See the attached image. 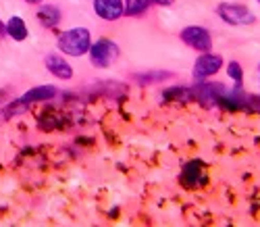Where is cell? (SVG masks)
<instances>
[{
	"label": "cell",
	"mask_w": 260,
	"mask_h": 227,
	"mask_svg": "<svg viewBox=\"0 0 260 227\" xmlns=\"http://www.w3.org/2000/svg\"><path fill=\"white\" fill-rule=\"evenodd\" d=\"M58 50L62 54H69V56H83L88 54L90 46H92V38H90V30L85 27H73L62 32L58 38Z\"/></svg>",
	"instance_id": "6da1fadb"
},
{
	"label": "cell",
	"mask_w": 260,
	"mask_h": 227,
	"mask_svg": "<svg viewBox=\"0 0 260 227\" xmlns=\"http://www.w3.org/2000/svg\"><path fill=\"white\" fill-rule=\"evenodd\" d=\"M90 61L94 67H100V69H104V67H111L113 63H117L119 59V46L113 42V40H96V44H92L90 50Z\"/></svg>",
	"instance_id": "7a4b0ae2"
},
{
	"label": "cell",
	"mask_w": 260,
	"mask_h": 227,
	"mask_svg": "<svg viewBox=\"0 0 260 227\" xmlns=\"http://www.w3.org/2000/svg\"><path fill=\"white\" fill-rule=\"evenodd\" d=\"M216 13H219V17L225 21V23H229V25H252L254 19H256L248 7H244V5H231V3L219 5Z\"/></svg>",
	"instance_id": "3957f363"
},
{
	"label": "cell",
	"mask_w": 260,
	"mask_h": 227,
	"mask_svg": "<svg viewBox=\"0 0 260 227\" xmlns=\"http://www.w3.org/2000/svg\"><path fill=\"white\" fill-rule=\"evenodd\" d=\"M181 40L183 44H187L189 48L198 50V52H208L212 48V38L210 32L200 27V25H189L181 32Z\"/></svg>",
	"instance_id": "277c9868"
},
{
	"label": "cell",
	"mask_w": 260,
	"mask_h": 227,
	"mask_svg": "<svg viewBox=\"0 0 260 227\" xmlns=\"http://www.w3.org/2000/svg\"><path fill=\"white\" fill-rule=\"evenodd\" d=\"M223 67V59L219 54H212L210 50L208 52H202L196 63H193V77L196 79H206V77H212L216 71Z\"/></svg>",
	"instance_id": "5b68a950"
},
{
	"label": "cell",
	"mask_w": 260,
	"mask_h": 227,
	"mask_svg": "<svg viewBox=\"0 0 260 227\" xmlns=\"http://www.w3.org/2000/svg\"><path fill=\"white\" fill-rule=\"evenodd\" d=\"M225 94L223 83H198L196 88H191V96L204 106H214L219 104L221 96Z\"/></svg>",
	"instance_id": "8992f818"
},
{
	"label": "cell",
	"mask_w": 260,
	"mask_h": 227,
	"mask_svg": "<svg viewBox=\"0 0 260 227\" xmlns=\"http://www.w3.org/2000/svg\"><path fill=\"white\" fill-rule=\"evenodd\" d=\"M181 181L185 188H200L206 184V173H204V165L200 161H191L183 167L181 171Z\"/></svg>",
	"instance_id": "52a82bcc"
},
{
	"label": "cell",
	"mask_w": 260,
	"mask_h": 227,
	"mask_svg": "<svg viewBox=\"0 0 260 227\" xmlns=\"http://www.w3.org/2000/svg\"><path fill=\"white\" fill-rule=\"evenodd\" d=\"M44 65H46V69L54 75V77H58V79H71L73 77V67L64 61V56L62 54H58V52H52V54H48L46 59H44Z\"/></svg>",
	"instance_id": "ba28073f"
},
{
	"label": "cell",
	"mask_w": 260,
	"mask_h": 227,
	"mask_svg": "<svg viewBox=\"0 0 260 227\" xmlns=\"http://www.w3.org/2000/svg\"><path fill=\"white\" fill-rule=\"evenodd\" d=\"M94 11L104 21H117L123 15V0H94Z\"/></svg>",
	"instance_id": "9c48e42d"
},
{
	"label": "cell",
	"mask_w": 260,
	"mask_h": 227,
	"mask_svg": "<svg viewBox=\"0 0 260 227\" xmlns=\"http://www.w3.org/2000/svg\"><path fill=\"white\" fill-rule=\"evenodd\" d=\"M56 94H58V90H56L54 86H36V88H31V90H27V92L21 96L19 100L25 102V104L29 106V104H34V102H48V100H52Z\"/></svg>",
	"instance_id": "30bf717a"
},
{
	"label": "cell",
	"mask_w": 260,
	"mask_h": 227,
	"mask_svg": "<svg viewBox=\"0 0 260 227\" xmlns=\"http://www.w3.org/2000/svg\"><path fill=\"white\" fill-rule=\"evenodd\" d=\"M5 30H7V36H11L15 42H23L25 38H27V25H25V21L21 19L19 15H15V17H11L9 21H7V25H5Z\"/></svg>",
	"instance_id": "8fae6325"
},
{
	"label": "cell",
	"mask_w": 260,
	"mask_h": 227,
	"mask_svg": "<svg viewBox=\"0 0 260 227\" xmlns=\"http://www.w3.org/2000/svg\"><path fill=\"white\" fill-rule=\"evenodd\" d=\"M38 19H40V23L44 27H56L60 23L62 15H60V11L56 7L44 5V7H40V11H38Z\"/></svg>",
	"instance_id": "7c38bea8"
},
{
	"label": "cell",
	"mask_w": 260,
	"mask_h": 227,
	"mask_svg": "<svg viewBox=\"0 0 260 227\" xmlns=\"http://www.w3.org/2000/svg\"><path fill=\"white\" fill-rule=\"evenodd\" d=\"M152 5L150 0H125L123 3V15L127 17H140L148 11V7Z\"/></svg>",
	"instance_id": "4fadbf2b"
},
{
	"label": "cell",
	"mask_w": 260,
	"mask_h": 227,
	"mask_svg": "<svg viewBox=\"0 0 260 227\" xmlns=\"http://www.w3.org/2000/svg\"><path fill=\"white\" fill-rule=\"evenodd\" d=\"M173 73H167V71H148V73H140L136 75V81L140 86H150V83H156V81H165V79H171Z\"/></svg>",
	"instance_id": "5bb4252c"
},
{
	"label": "cell",
	"mask_w": 260,
	"mask_h": 227,
	"mask_svg": "<svg viewBox=\"0 0 260 227\" xmlns=\"http://www.w3.org/2000/svg\"><path fill=\"white\" fill-rule=\"evenodd\" d=\"M162 96H165L167 100L175 98V100H181V102H189V100H193V96H191V88H181V86L167 90V92H165Z\"/></svg>",
	"instance_id": "9a60e30c"
},
{
	"label": "cell",
	"mask_w": 260,
	"mask_h": 227,
	"mask_svg": "<svg viewBox=\"0 0 260 227\" xmlns=\"http://www.w3.org/2000/svg\"><path fill=\"white\" fill-rule=\"evenodd\" d=\"M227 75L237 83V86H242V79H244V71H242V65L237 63V61H231L229 67H227Z\"/></svg>",
	"instance_id": "2e32d148"
},
{
	"label": "cell",
	"mask_w": 260,
	"mask_h": 227,
	"mask_svg": "<svg viewBox=\"0 0 260 227\" xmlns=\"http://www.w3.org/2000/svg\"><path fill=\"white\" fill-rule=\"evenodd\" d=\"M150 3H154V5H158V7H171L175 0H150Z\"/></svg>",
	"instance_id": "e0dca14e"
},
{
	"label": "cell",
	"mask_w": 260,
	"mask_h": 227,
	"mask_svg": "<svg viewBox=\"0 0 260 227\" xmlns=\"http://www.w3.org/2000/svg\"><path fill=\"white\" fill-rule=\"evenodd\" d=\"M7 36V30H5V23H3V19H0V38H5Z\"/></svg>",
	"instance_id": "ac0fdd59"
},
{
	"label": "cell",
	"mask_w": 260,
	"mask_h": 227,
	"mask_svg": "<svg viewBox=\"0 0 260 227\" xmlns=\"http://www.w3.org/2000/svg\"><path fill=\"white\" fill-rule=\"evenodd\" d=\"M25 3H29V5H38V3H42V0H25Z\"/></svg>",
	"instance_id": "d6986e66"
},
{
	"label": "cell",
	"mask_w": 260,
	"mask_h": 227,
	"mask_svg": "<svg viewBox=\"0 0 260 227\" xmlns=\"http://www.w3.org/2000/svg\"><path fill=\"white\" fill-rule=\"evenodd\" d=\"M258 3H260V0H258Z\"/></svg>",
	"instance_id": "ffe728a7"
}]
</instances>
